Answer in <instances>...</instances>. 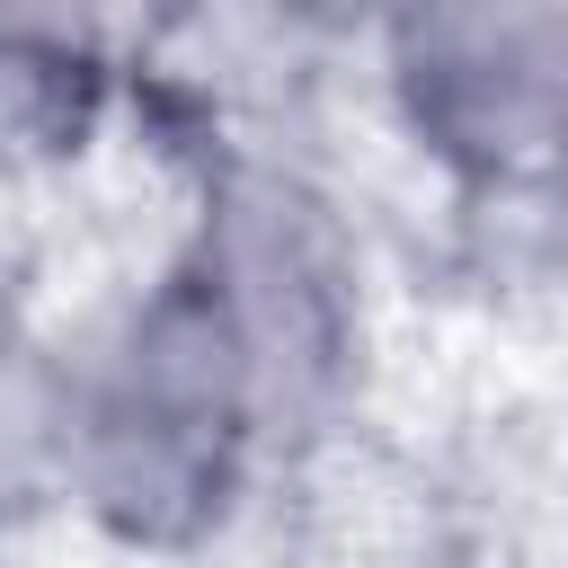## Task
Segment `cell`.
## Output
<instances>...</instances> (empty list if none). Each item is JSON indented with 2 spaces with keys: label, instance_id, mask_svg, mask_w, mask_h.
<instances>
[{
  "label": "cell",
  "instance_id": "6da1fadb",
  "mask_svg": "<svg viewBox=\"0 0 568 568\" xmlns=\"http://www.w3.org/2000/svg\"><path fill=\"white\" fill-rule=\"evenodd\" d=\"M284 462L293 453L266 364L195 213H178V231L106 302V320L71 337L62 515L124 559L178 568L222 550Z\"/></svg>",
  "mask_w": 568,
  "mask_h": 568
},
{
  "label": "cell",
  "instance_id": "7a4b0ae2",
  "mask_svg": "<svg viewBox=\"0 0 568 568\" xmlns=\"http://www.w3.org/2000/svg\"><path fill=\"white\" fill-rule=\"evenodd\" d=\"M186 213L266 364L284 453L293 462L328 453L373 382V266L355 213L302 160L257 142H204Z\"/></svg>",
  "mask_w": 568,
  "mask_h": 568
},
{
  "label": "cell",
  "instance_id": "3957f363",
  "mask_svg": "<svg viewBox=\"0 0 568 568\" xmlns=\"http://www.w3.org/2000/svg\"><path fill=\"white\" fill-rule=\"evenodd\" d=\"M382 124L462 213H541L568 142V0H373Z\"/></svg>",
  "mask_w": 568,
  "mask_h": 568
},
{
  "label": "cell",
  "instance_id": "277c9868",
  "mask_svg": "<svg viewBox=\"0 0 568 568\" xmlns=\"http://www.w3.org/2000/svg\"><path fill=\"white\" fill-rule=\"evenodd\" d=\"M133 80L124 0H0V186L89 169L133 106Z\"/></svg>",
  "mask_w": 568,
  "mask_h": 568
},
{
  "label": "cell",
  "instance_id": "5b68a950",
  "mask_svg": "<svg viewBox=\"0 0 568 568\" xmlns=\"http://www.w3.org/2000/svg\"><path fill=\"white\" fill-rule=\"evenodd\" d=\"M71 470V337L36 311L18 275H0V550L62 524Z\"/></svg>",
  "mask_w": 568,
  "mask_h": 568
},
{
  "label": "cell",
  "instance_id": "8992f818",
  "mask_svg": "<svg viewBox=\"0 0 568 568\" xmlns=\"http://www.w3.org/2000/svg\"><path fill=\"white\" fill-rule=\"evenodd\" d=\"M320 9H337V18H346V27H355V18H364V9H373V0H320Z\"/></svg>",
  "mask_w": 568,
  "mask_h": 568
}]
</instances>
